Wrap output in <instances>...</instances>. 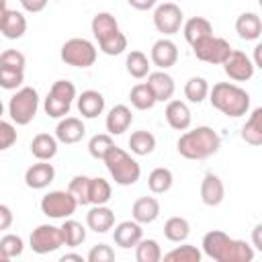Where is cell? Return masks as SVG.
<instances>
[{"label":"cell","instance_id":"37","mask_svg":"<svg viewBox=\"0 0 262 262\" xmlns=\"http://www.w3.org/2000/svg\"><path fill=\"white\" fill-rule=\"evenodd\" d=\"M162 258H164L166 262H201L203 254H201V250H199L196 246L182 242V246H176L174 250H170V252L164 254Z\"/></svg>","mask_w":262,"mask_h":262},{"label":"cell","instance_id":"3","mask_svg":"<svg viewBox=\"0 0 262 262\" xmlns=\"http://www.w3.org/2000/svg\"><path fill=\"white\" fill-rule=\"evenodd\" d=\"M108 174L113 176V180L119 186H131L139 180L141 176V166L135 158H131V154H127L123 147L113 145L108 149V154L102 158Z\"/></svg>","mask_w":262,"mask_h":262},{"label":"cell","instance_id":"45","mask_svg":"<svg viewBox=\"0 0 262 262\" xmlns=\"http://www.w3.org/2000/svg\"><path fill=\"white\" fill-rule=\"evenodd\" d=\"M49 94H53L59 100H66V102L72 104L76 100V96H78V90H76L74 82H70V80H55L51 84V88H49Z\"/></svg>","mask_w":262,"mask_h":262},{"label":"cell","instance_id":"9","mask_svg":"<svg viewBox=\"0 0 262 262\" xmlns=\"http://www.w3.org/2000/svg\"><path fill=\"white\" fill-rule=\"evenodd\" d=\"M182 23H184V14H182L178 4L164 2V4L156 6V10H154V27L158 29V33L170 37V35L180 31Z\"/></svg>","mask_w":262,"mask_h":262},{"label":"cell","instance_id":"53","mask_svg":"<svg viewBox=\"0 0 262 262\" xmlns=\"http://www.w3.org/2000/svg\"><path fill=\"white\" fill-rule=\"evenodd\" d=\"M254 68H262V43H258L254 47V59H252Z\"/></svg>","mask_w":262,"mask_h":262},{"label":"cell","instance_id":"1","mask_svg":"<svg viewBox=\"0 0 262 262\" xmlns=\"http://www.w3.org/2000/svg\"><path fill=\"white\" fill-rule=\"evenodd\" d=\"M219 147H221V137L209 125L186 129L176 143L178 154L186 160H207L213 154H217Z\"/></svg>","mask_w":262,"mask_h":262},{"label":"cell","instance_id":"24","mask_svg":"<svg viewBox=\"0 0 262 262\" xmlns=\"http://www.w3.org/2000/svg\"><path fill=\"white\" fill-rule=\"evenodd\" d=\"M0 33L6 37V39H20L25 33H27V18L23 12L18 10H6L4 12V18L0 23Z\"/></svg>","mask_w":262,"mask_h":262},{"label":"cell","instance_id":"8","mask_svg":"<svg viewBox=\"0 0 262 262\" xmlns=\"http://www.w3.org/2000/svg\"><path fill=\"white\" fill-rule=\"evenodd\" d=\"M29 246L35 254H49L55 252L63 246V237H61V229L57 225L51 223H41L31 231L29 237Z\"/></svg>","mask_w":262,"mask_h":262},{"label":"cell","instance_id":"17","mask_svg":"<svg viewBox=\"0 0 262 262\" xmlns=\"http://www.w3.org/2000/svg\"><path fill=\"white\" fill-rule=\"evenodd\" d=\"M225 199V186H223V180L213 174V172H207L201 180V201L207 205V207H217L221 205Z\"/></svg>","mask_w":262,"mask_h":262},{"label":"cell","instance_id":"43","mask_svg":"<svg viewBox=\"0 0 262 262\" xmlns=\"http://www.w3.org/2000/svg\"><path fill=\"white\" fill-rule=\"evenodd\" d=\"M25 82V70H12L0 66V88L4 90H18Z\"/></svg>","mask_w":262,"mask_h":262},{"label":"cell","instance_id":"27","mask_svg":"<svg viewBox=\"0 0 262 262\" xmlns=\"http://www.w3.org/2000/svg\"><path fill=\"white\" fill-rule=\"evenodd\" d=\"M164 235L168 242H174V244H182L188 239L190 235V223L188 219L180 217V215H174L170 219H166L164 223Z\"/></svg>","mask_w":262,"mask_h":262},{"label":"cell","instance_id":"32","mask_svg":"<svg viewBox=\"0 0 262 262\" xmlns=\"http://www.w3.org/2000/svg\"><path fill=\"white\" fill-rule=\"evenodd\" d=\"M129 147L135 156H149L156 149V137L145 129H137L129 137Z\"/></svg>","mask_w":262,"mask_h":262},{"label":"cell","instance_id":"10","mask_svg":"<svg viewBox=\"0 0 262 262\" xmlns=\"http://www.w3.org/2000/svg\"><path fill=\"white\" fill-rule=\"evenodd\" d=\"M221 66H223V72L227 74V78L233 82H246L256 72L252 59L239 49H231V53L225 57V61Z\"/></svg>","mask_w":262,"mask_h":262},{"label":"cell","instance_id":"20","mask_svg":"<svg viewBox=\"0 0 262 262\" xmlns=\"http://www.w3.org/2000/svg\"><path fill=\"white\" fill-rule=\"evenodd\" d=\"M131 217L139 225L154 223L160 217V203L154 196H139L131 207Z\"/></svg>","mask_w":262,"mask_h":262},{"label":"cell","instance_id":"12","mask_svg":"<svg viewBox=\"0 0 262 262\" xmlns=\"http://www.w3.org/2000/svg\"><path fill=\"white\" fill-rule=\"evenodd\" d=\"M53 178H55V168L47 160H39L37 164L29 166L25 172V184L33 190L47 188L53 182Z\"/></svg>","mask_w":262,"mask_h":262},{"label":"cell","instance_id":"31","mask_svg":"<svg viewBox=\"0 0 262 262\" xmlns=\"http://www.w3.org/2000/svg\"><path fill=\"white\" fill-rule=\"evenodd\" d=\"M125 68H127V74L135 80H141L149 74V59L143 51L139 49H133L131 53H127V59H125Z\"/></svg>","mask_w":262,"mask_h":262},{"label":"cell","instance_id":"39","mask_svg":"<svg viewBox=\"0 0 262 262\" xmlns=\"http://www.w3.org/2000/svg\"><path fill=\"white\" fill-rule=\"evenodd\" d=\"M98 47L104 55H121L127 49V37L121 31H115L98 41Z\"/></svg>","mask_w":262,"mask_h":262},{"label":"cell","instance_id":"42","mask_svg":"<svg viewBox=\"0 0 262 262\" xmlns=\"http://www.w3.org/2000/svg\"><path fill=\"white\" fill-rule=\"evenodd\" d=\"M25 250V242L20 235L16 233H6L0 237V252L10 260V258H18Z\"/></svg>","mask_w":262,"mask_h":262},{"label":"cell","instance_id":"30","mask_svg":"<svg viewBox=\"0 0 262 262\" xmlns=\"http://www.w3.org/2000/svg\"><path fill=\"white\" fill-rule=\"evenodd\" d=\"M59 229H61L63 246H68V248H76V246H80L86 239V227L80 221H76V219H70V217L63 219Z\"/></svg>","mask_w":262,"mask_h":262},{"label":"cell","instance_id":"25","mask_svg":"<svg viewBox=\"0 0 262 262\" xmlns=\"http://www.w3.org/2000/svg\"><path fill=\"white\" fill-rule=\"evenodd\" d=\"M182 33L188 45L213 35V25L205 16H190L186 23H182Z\"/></svg>","mask_w":262,"mask_h":262},{"label":"cell","instance_id":"5","mask_svg":"<svg viewBox=\"0 0 262 262\" xmlns=\"http://www.w3.org/2000/svg\"><path fill=\"white\" fill-rule=\"evenodd\" d=\"M96 55H98L96 45L84 37H72L59 49L61 61L72 68H90V66H94Z\"/></svg>","mask_w":262,"mask_h":262},{"label":"cell","instance_id":"6","mask_svg":"<svg viewBox=\"0 0 262 262\" xmlns=\"http://www.w3.org/2000/svg\"><path fill=\"white\" fill-rule=\"evenodd\" d=\"M190 47H192V53L196 55V59H201L205 63H213V66H221L233 49L229 45V41H225L223 37H215V35H209V37L192 43Z\"/></svg>","mask_w":262,"mask_h":262},{"label":"cell","instance_id":"55","mask_svg":"<svg viewBox=\"0 0 262 262\" xmlns=\"http://www.w3.org/2000/svg\"><path fill=\"white\" fill-rule=\"evenodd\" d=\"M6 2H8V0H0V23H2V18H4V12L8 10V6H6Z\"/></svg>","mask_w":262,"mask_h":262},{"label":"cell","instance_id":"52","mask_svg":"<svg viewBox=\"0 0 262 262\" xmlns=\"http://www.w3.org/2000/svg\"><path fill=\"white\" fill-rule=\"evenodd\" d=\"M252 248L262 250V223H258V225L252 229Z\"/></svg>","mask_w":262,"mask_h":262},{"label":"cell","instance_id":"19","mask_svg":"<svg viewBox=\"0 0 262 262\" xmlns=\"http://www.w3.org/2000/svg\"><path fill=\"white\" fill-rule=\"evenodd\" d=\"M133 123V115H131V108L127 104H115L108 115H106V131L108 135H123Z\"/></svg>","mask_w":262,"mask_h":262},{"label":"cell","instance_id":"47","mask_svg":"<svg viewBox=\"0 0 262 262\" xmlns=\"http://www.w3.org/2000/svg\"><path fill=\"white\" fill-rule=\"evenodd\" d=\"M86 260L88 262H113L115 260V250L106 244H96V246L90 248Z\"/></svg>","mask_w":262,"mask_h":262},{"label":"cell","instance_id":"7","mask_svg":"<svg viewBox=\"0 0 262 262\" xmlns=\"http://www.w3.org/2000/svg\"><path fill=\"white\" fill-rule=\"evenodd\" d=\"M78 203L68 190H49L41 199V213L49 219H68L76 213Z\"/></svg>","mask_w":262,"mask_h":262},{"label":"cell","instance_id":"29","mask_svg":"<svg viewBox=\"0 0 262 262\" xmlns=\"http://www.w3.org/2000/svg\"><path fill=\"white\" fill-rule=\"evenodd\" d=\"M90 29H92L94 39L100 41V39H104L106 35L119 31V23H117V18H115L111 12H96V14L92 16Z\"/></svg>","mask_w":262,"mask_h":262},{"label":"cell","instance_id":"49","mask_svg":"<svg viewBox=\"0 0 262 262\" xmlns=\"http://www.w3.org/2000/svg\"><path fill=\"white\" fill-rule=\"evenodd\" d=\"M14 221V215H12V209L8 205H2L0 203V231H6Z\"/></svg>","mask_w":262,"mask_h":262},{"label":"cell","instance_id":"11","mask_svg":"<svg viewBox=\"0 0 262 262\" xmlns=\"http://www.w3.org/2000/svg\"><path fill=\"white\" fill-rule=\"evenodd\" d=\"M149 59L156 68L160 70H168L172 68L176 61H178V47L172 39L168 37H162L158 39L154 45H151V51H149Z\"/></svg>","mask_w":262,"mask_h":262},{"label":"cell","instance_id":"28","mask_svg":"<svg viewBox=\"0 0 262 262\" xmlns=\"http://www.w3.org/2000/svg\"><path fill=\"white\" fill-rule=\"evenodd\" d=\"M242 139L254 147L262 145V108H254L246 125L242 127Z\"/></svg>","mask_w":262,"mask_h":262},{"label":"cell","instance_id":"40","mask_svg":"<svg viewBox=\"0 0 262 262\" xmlns=\"http://www.w3.org/2000/svg\"><path fill=\"white\" fill-rule=\"evenodd\" d=\"M88 190H90V176H84V174H78L70 180V186H68V192L76 199L78 207L80 205H90V199H88Z\"/></svg>","mask_w":262,"mask_h":262},{"label":"cell","instance_id":"34","mask_svg":"<svg viewBox=\"0 0 262 262\" xmlns=\"http://www.w3.org/2000/svg\"><path fill=\"white\" fill-rule=\"evenodd\" d=\"M129 100H131V104H133L137 111H149V108H154V104H156V96H154V92L149 90V86H147L145 82H139V84H135V86L131 88Z\"/></svg>","mask_w":262,"mask_h":262},{"label":"cell","instance_id":"4","mask_svg":"<svg viewBox=\"0 0 262 262\" xmlns=\"http://www.w3.org/2000/svg\"><path fill=\"white\" fill-rule=\"evenodd\" d=\"M39 111V94L33 86H20L8 100V115L16 125H29Z\"/></svg>","mask_w":262,"mask_h":262},{"label":"cell","instance_id":"33","mask_svg":"<svg viewBox=\"0 0 262 262\" xmlns=\"http://www.w3.org/2000/svg\"><path fill=\"white\" fill-rule=\"evenodd\" d=\"M174 182V174L168 168H154L147 176V186L154 194H164L172 188Z\"/></svg>","mask_w":262,"mask_h":262},{"label":"cell","instance_id":"50","mask_svg":"<svg viewBox=\"0 0 262 262\" xmlns=\"http://www.w3.org/2000/svg\"><path fill=\"white\" fill-rule=\"evenodd\" d=\"M47 2H49V0H20V6H23L27 12H31V14H37V12L45 10Z\"/></svg>","mask_w":262,"mask_h":262},{"label":"cell","instance_id":"44","mask_svg":"<svg viewBox=\"0 0 262 262\" xmlns=\"http://www.w3.org/2000/svg\"><path fill=\"white\" fill-rule=\"evenodd\" d=\"M43 108H45V113H47L51 119H61V117H68V115H70L72 104L66 102V100H59V98L53 96V94H47V96H45V102H43Z\"/></svg>","mask_w":262,"mask_h":262},{"label":"cell","instance_id":"38","mask_svg":"<svg viewBox=\"0 0 262 262\" xmlns=\"http://www.w3.org/2000/svg\"><path fill=\"white\" fill-rule=\"evenodd\" d=\"M135 258L137 262H160L162 260V248L156 239H139L135 246Z\"/></svg>","mask_w":262,"mask_h":262},{"label":"cell","instance_id":"56","mask_svg":"<svg viewBox=\"0 0 262 262\" xmlns=\"http://www.w3.org/2000/svg\"><path fill=\"white\" fill-rule=\"evenodd\" d=\"M2 113H4V104H2V100H0V119H2Z\"/></svg>","mask_w":262,"mask_h":262},{"label":"cell","instance_id":"36","mask_svg":"<svg viewBox=\"0 0 262 262\" xmlns=\"http://www.w3.org/2000/svg\"><path fill=\"white\" fill-rule=\"evenodd\" d=\"M113 196V188H111V182L96 176V178H90V190H88V199H90V205H106Z\"/></svg>","mask_w":262,"mask_h":262},{"label":"cell","instance_id":"15","mask_svg":"<svg viewBox=\"0 0 262 262\" xmlns=\"http://www.w3.org/2000/svg\"><path fill=\"white\" fill-rule=\"evenodd\" d=\"M84 135H86V127H84L82 119H78V117H61L55 127V139L66 145L82 141Z\"/></svg>","mask_w":262,"mask_h":262},{"label":"cell","instance_id":"46","mask_svg":"<svg viewBox=\"0 0 262 262\" xmlns=\"http://www.w3.org/2000/svg\"><path fill=\"white\" fill-rule=\"evenodd\" d=\"M0 66L2 68H12V70H25L27 57L16 49H4L0 53Z\"/></svg>","mask_w":262,"mask_h":262},{"label":"cell","instance_id":"21","mask_svg":"<svg viewBox=\"0 0 262 262\" xmlns=\"http://www.w3.org/2000/svg\"><path fill=\"white\" fill-rule=\"evenodd\" d=\"M235 33L244 41H258L262 35V20L256 12H242L235 18Z\"/></svg>","mask_w":262,"mask_h":262},{"label":"cell","instance_id":"51","mask_svg":"<svg viewBox=\"0 0 262 262\" xmlns=\"http://www.w3.org/2000/svg\"><path fill=\"white\" fill-rule=\"evenodd\" d=\"M129 2V6H133L135 10H151V8H156V4H158V0H127Z\"/></svg>","mask_w":262,"mask_h":262},{"label":"cell","instance_id":"48","mask_svg":"<svg viewBox=\"0 0 262 262\" xmlns=\"http://www.w3.org/2000/svg\"><path fill=\"white\" fill-rule=\"evenodd\" d=\"M16 143V127L4 119H0V151H6Z\"/></svg>","mask_w":262,"mask_h":262},{"label":"cell","instance_id":"23","mask_svg":"<svg viewBox=\"0 0 262 262\" xmlns=\"http://www.w3.org/2000/svg\"><path fill=\"white\" fill-rule=\"evenodd\" d=\"M86 225L96 233H106L115 225V213L106 205H94L86 213Z\"/></svg>","mask_w":262,"mask_h":262},{"label":"cell","instance_id":"22","mask_svg":"<svg viewBox=\"0 0 262 262\" xmlns=\"http://www.w3.org/2000/svg\"><path fill=\"white\" fill-rule=\"evenodd\" d=\"M76 102L84 119H96L104 111V96L98 90H84L80 96H76Z\"/></svg>","mask_w":262,"mask_h":262},{"label":"cell","instance_id":"18","mask_svg":"<svg viewBox=\"0 0 262 262\" xmlns=\"http://www.w3.org/2000/svg\"><path fill=\"white\" fill-rule=\"evenodd\" d=\"M115 231H113V239L117 246H121L123 250H129V248H135L137 242L143 237V229L137 221H121L117 225H113Z\"/></svg>","mask_w":262,"mask_h":262},{"label":"cell","instance_id":"54","mask_svg":"<svg viewBox=\"0 0 262 262\" xmlns=\"http://www.w3.org/2000/svg\"><path fill=\"white\" fill-rule=\"evenodd\" d=\"M68 260H76V262H84V258L80 254H63L59 258V262H68Z\"/></svg>","mask_w":262,"mask_h":262},{"label":"cell","instance_id":"35","mask_svg":"<svg viewBox=\"0 0 262 262\" xmlns=\"http://www.w3.org/2000/svg\"><path fill=\"white\" fill-rule=\"evenodd\" d=\"M184 96H186L188 102H194V104L203 102L209 96V82L201 76L188 78L186 84H184Z\"/></svg>","mask_w":262,"mask_h":262},{"label":"cell","instance_id":"26","mask_svg":"<svg viewBox=\"0 0 262 262\" xmlns=\"http://www.w3.org/2000/svg\"><path fill=\"white\" fill-rule=\"evenodd\" d=\"M57 139L55 135H49V133H37L31 141V154L37 158V160H51L55 158L57 154Z\"/></svg>","mask_w":262,"mask_h":262},{"label":"cell","instance_id":"14","mask_svg":"<svg viewBox=\"0 0 262 262\" xmlns=\"http://www.w3.org/2000/svg\"><path fill=\"white\" fill-rule=\"evenodd\" d=\"M229 242L231 237L221 231V229H211L203 235V252L205 256H209L211 260H217V262H223L225 260V252L229 248Z\"/></svg>","mask_w":262,"mask_h":262},{"label":"cell","instance_id":"16","mask_svg":"<svg viewBox=\"0 0 262 262\" xmlns=\"http://www.w3.org/2000/svg\"><path fill=\"white\" fill-rule=\"evenodd\" d=\"M164 117L168 121V125L174 129V131H186L192 123V113L188 108L186 102L182 100H168L166 104V111H164Z\"/></svg>","mask_w":262,"mask_h":262},{"label":"cell","instance_id":"13","mask_svg":"<svg viewBox=\"0 0 262 262\" xmlns=\"http://www.w3.org/2000/svg\"><path fill=\"white\" fill-rule=\"evenodd\" d=\"M149 90L154 92L156 96V102H168L172 96H174V90H176V84H174V78L166 72V70H158V72H149L147 74V82Z\"/></svg>","mask_w":262,"mask_h":262},{"label":"cell","instance_id":"41","mask_svg":"<svg viewBox=\"0 0 262 262\" xmlns=\"http://www.w3.org/2000/svg\"><path fill=\"white\" fill-rule=\"evenodd\" d=\"M113 145H115L113 135H108V133H96V135H92L90 141H88V151H90L92 158L102 160V158L108 154V149H111Z\"/></svg>","mask_w":262,"mask_h":262},{"label":"cell","instance_id":"2","mask_svg":"<svg viewBox=\"0 0 262 262\" xmlns=\"http://www.w3.org/2000/svg\"><path fill=\"white\" fill-rule=\"evenodd\" d=\"M211 106L223 113L225 117H244L250 111V94L231 82H217L209 88Z\"/></svg>","mask_w":262,"mask_h":262}]
</instances>
